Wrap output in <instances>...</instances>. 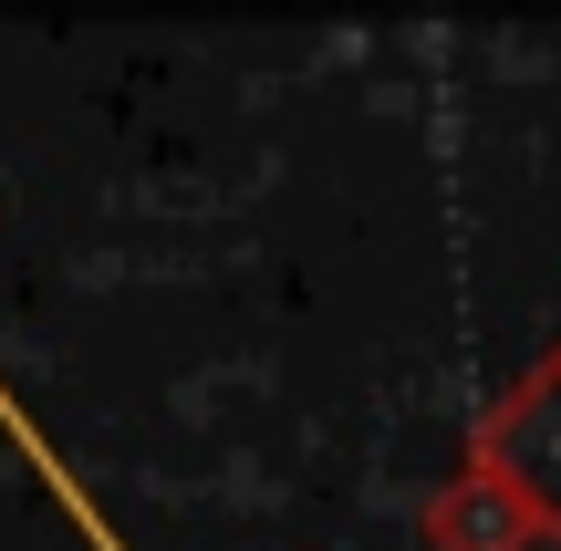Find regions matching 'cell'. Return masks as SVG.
I'll return each mask as SVG.
<instances>
[{"label": "cell", "instance_id": "obj_1", "mask_svg": "<svg viewBox=\"0 0 561 551\" xmlns=\"http://www.w3.org/2000/svg\"><path fill=\"white\" fill-rule=\"evenodd\" d=\"M468 469L500 479L541 541H561V344H551L541 365H530L520 386H510L500 406L479 416V437H468Z\"/></svg>", "mask_w": 561, "mask_h": 551}, {"label": "cell", "instance_id": "obj_2", "mask_svg": "<svg viewBox=\"0 0 561 551\" xmlns=\"http://www.w3.org/2000/svg\"><path fill=\"white\" fill-rule=\"evenodd\" d=\"M426 531H437V551H520V541H541V531L520 520V500H510L500 479H479V469L426 510Z\"/></svg>", "mask_w": 561, "mask_h": 551}]
</instances>
